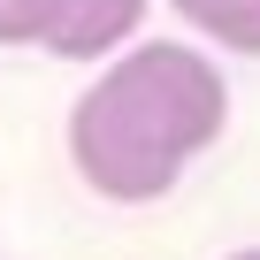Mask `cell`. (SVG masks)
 Wrapping results in <instances>:
<instances>
[{
	"label": "cell",
	"mask_w": 260,
	"mask_h": 260,
	"mask_svg": "<svg viewBox=\"0 0 260 260\" xmlns=\"http://www.w3.org/2000/svg\"><path fill=\"white\" fill-rule=\"evenodd\" d=\"M169 8L199 39H214L230 54H260V0H169Z\"/></svg>",
	"instance_id": "cell-3"
},
{
	"label": "cell",
	"mask_w": 260,
	"mask_h": 260,
	"mask_svg": "<svg viewBox=\"0 0 260 260\" xmlns=\"http://www.w3.org/2000/svg\"><path fill=\"white\" fill-rule=\"evenodd\" d=\"M230 260H260V245H245V252H230Z\"/></svg>",
	"instance_id": "cell-5"
},
{
	"label": "cell",
	"mask_w": 260,
	"mask_h": 260,
	"mask_svg": "<svg viewBox=\"0 0 260 260\" xmlns=\"http://www.w3.org/2000/svg\"><path fill=\"white\" fill-rule=\"evenodd\" d=\"M146 8L153 0H61V23H54L46 54H61V61H107V54H122L130 39H138Z\"/></svg>",
	"instance_id": "cell-2"
},
{
	"label": "cell",
	"mask_w": 260,
	"mask_h": 260,
	"mask_svg": "<svg viewBox=\"0 0 260 260\" xmlns=\"http://www.w3.org/2000/svg\"><path fill=\"white\" fill-rule=\"evenodd\" d=\"M230 130V84L199 46L153 39V46H122L100 61V77L69 107V161L77 176L115 199V207H146L169 199L176 176Z\"/></svg>",
	"instance_id": "cell-1"
},
{
	"label": "cell",
	"mask_w": 260,
	"mask_h": 260,
	"mask_svg": "<svg viewBox=\"0 0 260 260\" xmlns=\"http://www.w3.org/2000/svg\"><path fill=\"white\" fill-rule=\"evenodd\" d=\"M61 23V0H0V46H46Z\"/></svg>",
	"instance_id": "cell-4"
}]
</instances>
